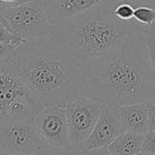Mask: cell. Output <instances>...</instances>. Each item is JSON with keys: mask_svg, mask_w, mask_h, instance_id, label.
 I'll list each match as a JSON object with an SVG mask.
<instances>
[{"mask_svg": "<svg viewBox=\"0 0 155 155\" xmlns=\"http://www.w3.org/2000/svg\"><path fill=\"white\" fill-rule=\"evenodd\" d=\"M79 95L115 106L151 101L155 74L143 35H130L112 51L84 64Z\"/></svg>", "mask_w": 155, "mask_h": 155, "instance_id": "1", "label": "cell"}, {"mask_svg": "<svg viewBox=\"0 0 155 155\" xmlns=\"http://www.w3.org/2000/svg\"><path fill=\"white\" fill-rule=\"evenodd\" d=\"M6 65L44 107H65L80 94L83 64L49 35L22 43Z\"/></svg>", "mask_w": 155, "mask_h": 155, "instance_id": "2", "label": "cell"}, {"mask_svg": "<svg viewBox=\"0 0 155 155\" xmlns=\"http://www.w3.org/2000/svg\"><path fill=\"white\" fill-rule=\"evenodd\" d=\"M116 0H104L94 8L52 25L49 36L75 61L84 64L115 48L127 36L145 28L134 19L122 21L114 15Z\"/></svg>", "mask_w": 155, "mask_h": 155, "instance_id": "3", "label": "cell"}, {"mask_svg": "<svg viewBox=\"0 0 155 155\" xmlns=\"http://www.w3.org/2000/svg\"><path fill=\"white\" fill-rule=\"evenodd\" d=\"M44 106L5 64L0 66V124L33 119Z\"/></svg>", "mask_w": 155, "mask_h": 155, "instance_id": "4", "label": "cell"}, {"mask_svg": "<svg viewBox=\"0 0 155 155\" xmlns=\"http://www.w3.org/2000/svg\"><path fill=\"white\" fill-rule=\"evenodd\" d=\"M7 28L25 41L46 37L50 35L49 23L43 0H32L1 13Z\"/></svg>", "mask_w": 155, "mask_h": 155, "instance_id": "5", "label": "cell"}, {"mask_svg": "<svg viewBox=\"0 0 155 155\" xmlns=\"http://www.w3.org/2000/svg\"><path fill=\"white\" fill-rule=\"evenodd\" d=\"M50 146L39 134L35 120L20 119L0 124V153L33 155Z\"/></svg>", "mask_w": 155, "mask_h": 155, "instance_id": "6", "label": "cell"}, {"mask_svg": "<svg viewBox=\"0 0 155 155\" xmlns=\"http://www.w3.org/2000/svg\"><path fill=\"white\" fill-rule=\"evenodd\" d=\"M105 104L79 95L65 106L71 144L83 143L91 134Z\"/></svg>", "mask_w": 155, "mask_h": 155, "instance_id": "7", "label": "cell"}, {"mask_svg": "<svg viewBox=\"0 0 155 155\" xmlns=\"http://www.w3.org/2000/svg\"><path fill=\"white\" fill-rule=\"evenodd\" d=\"M35 126L50 146L63 147L70 144L64 106L44 107L35 118Z\"/></svg>", "mask_w": 155, "mask_h": 155, "instance_id": "8", "label": "cell"}, {"mask_svg": "<svg viewBox=\"0 0 155 155\" xmlns=\"http://www.w3.org/2000/svg\"><path fill=\"white\" fill-rule=\"evenodd\" d=\"M124 132L119 106L105 104L91 134L80 144L85 151L105 148Z\"/></svg>", "mask_w": 155, "mask_h": 155, "instance_id": "9", "label": "cell"}, {"mask_svg": "<svg viewBox=\"0 0 155 155\" xmlns=\"http://www.w3.org/2000/svg\"><path fill=\"white\" fill-rule=\"evenodd\" d=\"M104 1V0H43L51 26L83 14Z\"/></svg>", "mask_w": 155, "mask_h": 155, "instance_id": "10", "label": "cell"}, {"mask_svg": "<svg viewBox=\"0 0 155 155\" xmlns=\"http://www.w3.org/2000/svg\"><path fill=\"white\" fill-rule=\"evenodd\" d=\"M122 125L125 132L144 135L149 132V114L146 103L119 106Z\"/></svg>", "mask_w": 155, "mask_h": 155, "instance_id": "11", "label": "cell"}, {"mask_svg": "<svg viewBox=\"0 0 155 155\" xmlns=\"http://www.w3.org/2000/svg\"><path fill=\"white\" fill-rule=\"evenodd\" d=\"M143 136L132 132H124L107 148L113 155H136L142 151Z\"/></svg>", "mask_w": 155, "mask_h": 155, "instance_id": "12", "label": "cell"}, {"mask_svg": "<svg viewBox=\"0 0 155 155\" xmlns=\"http://www.w3.org/2000/svg\"><path fill=\"white\" fill-rule=\"evenodd\" d=\"M134 19L145 28L151 27L155 24V7L139 5L134 8Z\"/></svg>", "mask_w": 155, "mask_h": 155, "instance_id": "13", "label": "cell"}, {"mask_svg": "<svg viewBox=\"0 0 155 155\" xmlns=\"http://www.w3.org/2000/svg\"><path fill=\"white\" fill-rule=\"evenodd\" d=\"M40 155H86V151L82 144H68L63 147L48 146L44 149Z\"/></svg>", "mask_w": 155, "mask_h": 155, "instance_id": "14", "label": "cell"}, {"mask_svg": "<svg viewBox=\"0 0 155 155\" xmlns=\"http://www.w3.org/2000/svg\"><path fill=\"white\" fill-rule=\"evenodd\" d=\"M142 35L144 39L150 65L155 74V24L149 28H144Z\"/></svg>", "mask_w": 155, "mask_h": 155, "instance_id": "15", "label": "cell"}, {"mask_svg": "<svg viewBox=\"0 0 155 155\" xmlns=\"http://www.w3.org/2000/svg\"><path fill=\"white\" fill-rule=\"evenodd\" d=\"M134 8L135 6L129 2L116 0L114 7V15L116 18L122 21H132L134 20Z\"/></svg>", "mask_w": 155, "mask_h": 155, "instance_id": "16", "label": "cell"}, {"mask_svg": "<svg viewBox=\"0 0 155 155\" xmlns=\"http://www.w3.org/2000/svg\"><path fill=\"white\" fill-rule=\"evenodd\" d=\"M24 42H25L24 39L15 35L7 27L0 25V44L10 45L17 47Z\"/></svg>", "mask_w": 155, "mask_h": 155, "instance_id": "17", "label": "cell"}, {"mask_svg": "<svg viewBox=\"0 0 155 155\" xmlns=\"http://www.w3.org/2000/svg\"><path fill=\"white\" fill-rule=\"evenodd\" d=\"M141 152L148 155H155V132H148L144 134Z\"/></svg>", "mask_w": 155, "mask_h": 155, "instance_id": "18", "label": "cell"}, {"mask_svg": "<svg viewBox=\"0 0 155 155\" xmlns=\"http://www.w3.org/2000/svg\"><path fill=\"white\" fill-rule=\"evenodd\" d=\"M16 46L0 44V66L5 64L10 57L12 56L13 53L15 52Z\"/></svg>", "mask_w": 155, "mask_h": 155, "instance_id": "19", "label": "cell"}, {"mask_svg": "<svg viewBox=\"0 0 155 155\" xmlns=\"http://www.w3.org/2000/svg\"><path fill=\"white\" fill-rule=\"evenodd\" d=\"M28 1H32V0H0V15L2 12H4L8 8L15 7Z\"/></svg>", "mask_w": 155, "mask_h": 155, "instance_id": "20", "label": "cell"}, {"mask_svg": "<svg viewBox=\"0 0 155 155\" xmlns=\"http://www.w3.org/2000/svg\"><path fill=\"white\" fill-rule=\"evenodd\" d=\"M148 114H149V132H155V104L147 102Z\"/></svg>", "mask_w": 155, "mask_h": 155, "instance_id": "21", "label": "cell"}, {"mask_svg": "<svg viewBox=\"0 0 155 155\" xmlns=\"http://www.w3.org/2000/svg\"><path fill=\"white\" fill-rule=\"evenodd\" d=\"M125 2H129L132 5H134L135 7L139 5H147L155 7V0H123Z\"/></svg>", "mask_w": 155, "mask_h": 155, "instance_id": "22", "label": "cell"}, {"mask_svg": "<svg viewBox=\"0 0 155 155\" xmlns=\"http://www.w3.org/2000/svg\"><path fill=\"white\" fill-rule=\"evenodd\" d=\"M86 155H113L110 151L108 150L107 147L105 148H100V149H95L92 151H86Z\"/></svg>", "mask_w": 155, "mask_h": 155, "instance_id": "23", "label": "cell"}, {"mask_svg": "<svg viewBox=\"0 0 155 155\" xmlns=\"http://www.w3.org/2000/svg\"><path fill=\"white\" fill-rule=\"evenodd\" d=\"M0 25H3V26H5L7 27V24H6V21L5 20V18L0 15Z\"/></svg>", "mask_w": 155, "mask_h": 155, "instance_id": "24", "label": "cell"}, {"mask_svg": "<svg viewBox=\"0 0 155 155\" xmlns=\"http://www.w3.org/2000/svg\"><path fill=\"white\" fill-rule=\"evenodd\" d=\"M150 102H151V103H153V104H155V96H154V97H153V98H152V100H151Z\"/></svg>", "mask_w": 155, "mask_h": 155, "instance_id": "25", "label": "cell"}, {"mask_svg": "<svg viewBox=\"0 0 155 155\" xmlns=\"http://www.w3.org/2000/svg\"><path fill=\"white\" fill-rule=\"evenodd\" d=\"M1 155H10V154H6V153H0ZM33 155H40V153H35V154H33Z\"/></svg>", "mask_w": 155, "mask_h": 155, "instance_id": "26", "label": "cell"}, {"mask_svg": "<svg viewBox=\"0 0 155 155\" xmlns=\"http://www.w3.org/2000/svg\"><path fill=\"white\" fill-rule=\"evenodd\" d=\"M136 155H148V154H146V153H142V152H141V153H139L138 154H136Z\"/></svg>", "mask_w": 155, "mask_h": 155, "instance_id": "27", "label": "cell"}, {"mask_svg": "<svg viewBox=\"0 0 155 155\" xmlns=\"http://www.w3.org/2000/svg\"><path fill=\"white\" fill-rule=\"evenodd\" d=\"M0 155H1V153H0Z\"/></svg>", "mask_w": 155, "mask_h": 155, "instance_id": "28", "label": "cell"}]
</instances>
